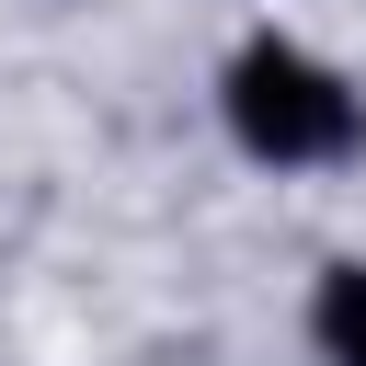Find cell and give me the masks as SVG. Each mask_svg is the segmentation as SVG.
Wrapping results in <instances>:
<instances>
[{
  "mask_svg": "<svg viewBox=\"0 0 366 366\" xmlns=\"http://www.w3.org/2000/svg\"><path fill=\"white\" fill-rule=\"evenodd\" d=\"M229 126H240V149L252 160H343L355 137H366V103L309 57V46H286V34H263V46H240V69H229Z\"/></svg>",
  "mask_w": 366,
  "mask_h": 366,
  "instance_id": "1",
  "label": "cell"
},
{
  "mask_svg": "<svg viewBox=\"0 0 366 366\" xmlns=\"http://www.w3.org/2000/svg\"><path fill=\"white\" fill-rule=\"evenodd\" d=\"M309 320H320V355H332V366H366V263H332Z\"/></svg>",
  "mask_w": 366,
  "mask_h": 366,
  "instance_id": "2",
  "label": "cell"
}]
</instances>
